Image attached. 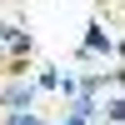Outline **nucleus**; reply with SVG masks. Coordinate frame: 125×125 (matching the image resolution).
I'll return each mask as SVG.
<instances>
[{
  "instance_id": "obj_1",
  "label": "nucleus",
  "mask_w": 125,
  "mask_h": 125,
  "mask_svg": "<svg viewBox=\"0 0 125 125\" xmlns=\"http://www.w3.org/2000/svg\"><path fill=\"white\" fill-rule=\"evenodd\" d=\"M30 100H35V85H30V80H15V85L0 90V105H5V110H25Z\"/></svg>"
},
{
  "instance_id": "obj_2",
  "label": "nucleus",
  "mask_w": 125,
  "mask_h": 125,
  "mask_svg": "<svg viewBox=\"0 0 125 125\" xmlns=\"http://www.w3.org/2000/svg\"><path fill=\"white\" fill-rule=\"evenodd\" d=\"M85 50H110V40L100 35V25H90V40H85Z\"/></svg>"
},
{
  "instance_id": "obj_3",
  "label": "nucleus",
  "mask_w": 125,
  "mask_h": 125,
  "mask_svg": "<svg viewBox=\"0 0 125 125\" xmlns=\"http://www.w3.org/2000/svg\"><path fill=\"white\" fill-rule=\"evenodd\" d=\"M5 125H45V120H35V115H20V110H5Z\"/></svg>"
}]
</instances>
